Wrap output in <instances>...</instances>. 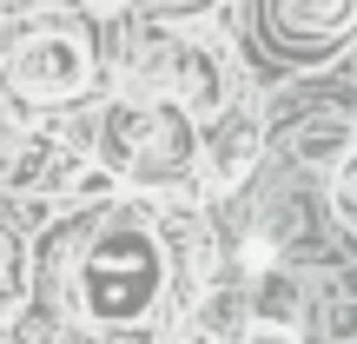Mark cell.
<instances>
[{"label": "cell", "mask_w": 357, "mask_h": 344, "mask_svg": "<svg viewBox=\"0 0 357 344\" xmlns=\"http://www.w3.org/2000/svg\"><path fill=\"white\" fill-rule=\"evenodd\" d=\"M100 153L106 166L132 186H172L192 166V126H185V106L166 100H119L106 106L100 119Z\"/></svg>", "instance_id": "obj_1"}, {"label": "cell", "mask_w": 357, "mask_h": 344, "mask_svg": "<svg viewBox=\"0 0 357 344\" xmlns=\"http://www.w3.org/2000/svg\"><path fill=\"white\" fill-rule=\"evenodd\" d=\"M159 292V245L139 225H113L100 245L86 252L79 271V298L93 318H139Z\"/></svg>", "instance_id": "obj_2"}, {"label": "cell", "mask_w": 357, "mask_h": 344, "mask_svg": "<svg viewBox=\"0 0 357 344\" xmlns=\"http://www.w3.org/2000/svg\"><path fill=\"white\" fill-rule=\"evenodd\" d=\"M132 80L159 93H178L185 113H218L231 87V66L212 40H192V33H146L132 47Z\"/></svg>", "instance_id": "obj_3"}, {"label": "cell", "mask_w": 357, "mask_h": 344, "mask_svg": "<svg viewBox=\"0 0 357 344\" xmlns=\"http://www.w3.org/2000/svg\"><path fill=\"white\" fill-rule=\"evenodd\" d=\"M93 80V60L73 33H26L7 60V87L20 93L26 106H60V100H79Z\"/></svg>", "instance_id": "obj_4"}, {"label": "cell", "mask_w": 357, "mask_h": 344, "mask_svg": "<svg viewBox=\"0 0 357 344\" xmlns=\"http://www.w3.org/2000/svg\"><path fill=\"white\" fill-rule=\"evenodd\" d=\"M0 179H7L13 192H106V186H113L106 172H86L79 146L53 140V133H26V140L7 153Z\"/></svg>", "instance_id": "obj_5"}, {"label": "cell", "mask_w": 357, "mask_h": 344, "mask_svg": "<svg viewBox=\"0 0 357 344\" xmlns=\"http://www.w3.org/2000/svg\"><path fill=\"white\" fill-rule=\"evenodd\" d=\"M271 27H278V47L318 53L357 27V0H271Z\"/></svg>", "instance_id": "obj_6"}, {"label": "cell", "mask_w": 357, "mask_h": 344, "mask_svg": "<svg viewBox=\"0 0 357 344\" xmlns=\"http://www.w3.org/2000/svg\"><path fill=\"white\" fill-rule=\"evenodd\" d=\"M252 159H258V119L252 113L218 119L212 146H205V172H212V186H238V179L252 172Z\"/></svg>", "instance_id": "obj_7"}, {"label": "cell", "mask_w": 357, "mask_h": 344, "mask_svg": "<svg viewBox=\"0 0 357 344\" xmlns=\"http://www.w3.org/2000/svg\"><path fill=\"white\" fill-rule=\"evenodd\" d=\"M331 205H337V218L357 232V153H344V166H337V186H331Z\"/></svg>", "instance_id": "obj_8"}, {"label": "cell", "mask_w": 357, "mask_h": 344, "mask_svg": "<svg viewBox=\"0 0 357 344\" xmlns=\"http://www.w3.org/2000/svg\"><path fill=\"white\" fill-rule=\"evenodd\" d=\"M344 140H351V133L324 119V126H311V133H305V153H311V159H331V153H344Z\"/></svg>", "instance_id": "obj_9"}, {"label": "cell", "mask_w": 357, "mask_h": 344, "mask_svg": "<svg viewBox=\"0 0 357 344\" xmlns=\"http://www.w3.org/2000/svg\"><path fill=\"white\" fill-rule=\"evenodd\" d=\"M238 344H298V338L284 331V324H252V331H245Z\"/></svg>", "instance_id": "obj_10"}, {"label": "cell", "mask_w": 357, "mask_h": 344, "mask_svg": "<svg viewBox=\"0 0 357 344\" xmlns=\"http://www.w3.org/2000/svg\"><path fill=\"white\" fill-rule=\"evenodd\" d=\"M86 7H93V13H119L126 0H86Z\"/></svg>", "instance_id": "obj_11"}]
</instances>
